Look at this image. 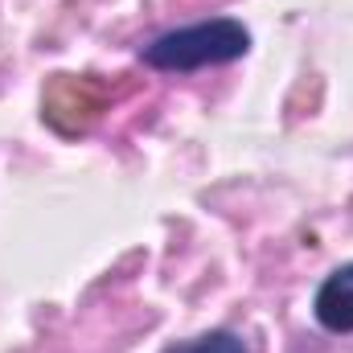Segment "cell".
Masks as SVG:
<instances>
[{
    "label": "cell",
    "instance_id": "3",
    "mask_svg": "<svg viewBox=\"0 0 353 353\" xmlns=\"http://www.w3.org/2000/svg\"><path fill=\"white\" fill-rule=\"evenodd\" d=\"M165 353H247V345H243V341H239L234 333L218 329V333H205V337H193V341L169 345Z\"/></svg>",
    "mask_w": 353,
    "mask_h": 353
},
{
    "label": "cell",
    "instance_id": "1",
    "mask_svg": "<svg viewBox=\"0 0 353 353\" xmlns=\"http://www.w3.org/2000/svg\"><path fill=\"white\" fill-rule=\"evenodd\" d=\"M251 50V33L243 21L234 17H214V21H197V25H185L173 33H161L157 41H148L140 50L144 66L152 70H201V66H222V62H234Z\"/></svg>",
    "mask_w": 353,
    "mask_h": 353
},
{
    "label": "cell",
    "instance_id": "2",
    "mask_svg": "<svg viewBox=\"0 0 353 353\" xmlns=\"http://www.w3.org/2000/svg\"><path fill=\"white\" fill-rule=\"evenodd\" d=\"M312 312H316V321H321L329 333H353V263L337 267V271L316 288Z\"/></svg>",
    "mask_w": 353,
    "mask_h": 353
}]
</instances>
